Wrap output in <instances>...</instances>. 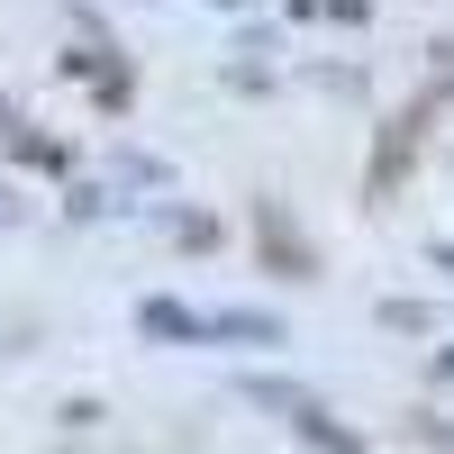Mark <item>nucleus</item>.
<instances>
[{
    "label": "nucleus",
    "mask_w": 454,
    "mask_h": 454,
    "mask_svg": "<svg viewBox=\"0 0 454 454\" xmlns=\"http://www.w3.org/2000/svg\"><path fill=\"white\" fill-rule=\"evenodd\" d=\"M436 263H454V246H445V254H436Z\"/></svg>",
    "instance_id": "obj_1"
}]
</instances>
